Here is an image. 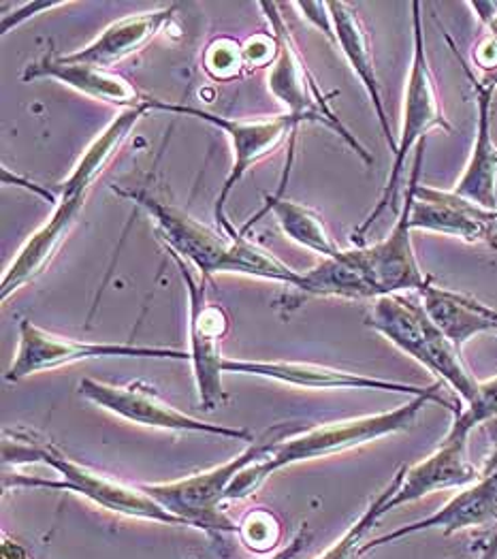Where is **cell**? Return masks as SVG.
Segmentation results:
<instances>
[{
	"instance_id": "ba28073f",
	"label": "cell",
	"mask_w": 497,
	"mask_h": 559,
	"mask_svg": "<svg viewBox=\"0 0 497 559\" xmlns=\"http://www.w3.org/2000/svg\"><path fill=\"white\" fill-rule=\"evenodd\" d=\"M169 254L178 263L188 290V361L192 366L199 404L205 411H216L228 400L223 384L226 361L223 340L228 333V317L221 304L210 301L208 282L194 278L176 252Z\"/></svg>"
},
{
	"instance_id": "52a82bcc",
	"label": "cell",
	"mask_w": 497,
	"mask_h": 559,
	"mask_svg": "<svg viewBox=\"0 0 497 559\" xmlns=\"http://www.w3.org/2000/svg\"><path fill=\"white\" fill-rule=\"evenodd\" d=\"M261 9L265 11V17L270 20L273 28V37L277 41V56L273 60L272 71L268 78L270 91L273 96L284 105V114L291 118L299 120L301 124L306 122H318L335 131L342 140L346 141L367 165L374 163L369 152L362 145L344 124L342 120L333 114L327 96L320 93L315 75L308 71L306 62L301 60L297 46L288 33V26L277 13L275 2H261Z\"/></svg>"
},
{
	"instance_id": "484cf974",
	"label": "cell",
	"mask_w": 497,
	"mask_h": 559,
	"mask_svg": "<svg viewBox=\"0 0 497 559\" xmlns=\"http://www.w3.org/2000/svg\"><path fill=\"white\" fill-rule=\"evenodd\" d=\"M487 423H497V376L481 382L476 397L468 406H461L457 415H452L449 433L470 438L476 427Z\"/></svg>"
},
{
	"instance_id": "f546056e",
	"label": "cell",
	"mask_w": 497,
	"mask_h": 559,
	"mask_svg": "<svg viewBox=\"0 0 497 559\" xmlns=\"http://www.w3.org/2000/svg\"><path fill=\"white\" fill-rule=\"evenodd\" d=\"M60 4H62V2H33V4H22L15 13H4V15H2V26H0V31H2V35H7L11 28H15V26H20L24 20L33 17L37 9H39V11H46V9H51V7H60Z\"/></svg>"
},
{
	"instance_id": "5b68a950",
	"label": "cell",
	"mask_w": 497,
	"mask_h": 559,
	"mask_svg": "<svg viewBox=\"0 0 497 559\" xmlns=\"http://www.w3.org/2000/svg\"><path fill=\"white\" fill-rule=\"evenodd\" d=\"M284 431H288L286 425H277L270 438L250 444L244 453H239L223 466L212 467L174 483L143 485L141 489L154 502H158L165 511L180 516L188 527L203 530L212 536L237 534V523H233L221 511V504L225 502L226 489L244 467L265 457L280 442L277 436H282Z\"/></svg>"
},
{
	"instance_id": "d4e9b609",
	"label": "cell",
	"mask_w": 497,
	"mask_h": 559,
	"mask_svg": "<svg viewBox=\"0 0 497 559\" xmlns=\"http://www.w3.org/2000/svg\"><path fill=\"white\" fill-rule=\"evenodd\" d=\"M237 536L244 547L259 556H270L282 538V525L268 509H255L237 523Z\"/></svg>"
},
{
	"instance_id": "ffe728a7",
	"label": "cell",
	"mask_w": 497,
	"mask_h": 559,
	"mask_svg": "<svg viewBox=\"0 0 497 559\" xmlns=\"http://www.w3.org/2000/svg\"><path fill=\"white\" fill-rule=\"evenodd\" d=\"M418 295L431 323L451 340L457 350L481 333L497 335L496 308L478 301L476 297L438 286L434 278H429Z\"/></svg>"
},
{
	"instance_id": "cb8c5ba5",
	"label": "cell",
	"mask_w": 497,
	"mask_h": 559,
	"mask_svg": "<svg viewBox=\"0 0 497 559\" xmlns=\"http://www.w3.org/2000/svg\"><path fill=\"white\" fill-rule=\"evenodd\" d=\"M406 476V466L400 467L389 485L369 502V507L363 511L362 516L346 530V534L335 540L324 554H320L317 559H362V547L365 545V536L371 532V527L387 514V504L389 500L398 493L402 487V480Z\"/></svg>"
},
{
	"instance_id": "ac0fdd59",
	"label": "cell",
	"mask_w": 497,
	"mask_h": 559,
	"mask_svg": "<svg viewBox=\"0 0 497 559\" xmlns=\"http://www.w3.org/2000/svg\"><path fill=\"white\" fill-rule=\"evenodd\" d=\"M176 13V4L137 13L109 24L92 44L73 53H60L67 62L91 64L98 69H107L133 56L141 47L147 46L171 20Z\"/></svg>"
},
{
	"instance_id": "e0dca14e",
	"label": "cell",
	"mask_w": 497,
	"mask_h": 559,
	"mask_svg": "<svg viewBox=\"0 0 497 559\" xmlns=\"http://www.w3.org/2000/svg\"><path fill=\"white\" fill-rule=\"evenodd\" d=\"M468 440L465 436L447 433L440 447L416 466L406 467V476L398 493L389 500L387 513L412 504L429 493L445 489H463L472 485L481 469L474 466L468 457Z\"/></svg>"
},
{
	"instance_id": "9a60e30c",
	"label": "cell",
	"mask_w": 497,
	"mask_h": 559,
	"mask_svg": "<svg viewBox=\"0 0 497 559\" xmlns=\"http://www.w3.org/2000/svg\"><path fill=\"white\" fill-rule=\"evenodd\" d=\"M412 231L451 235L468 243H487L497 248V210L483 207L452 190L416 185L412 212Z\"/></svg>"
},
{
	"instance_id": "3957f363",
	"label": "cell",
	"mask_w": 497,
	"mask_h": 559,
	"mask_svg": "<svg viewBox=\"0 0 497 559\" xmlns=\"http://www.w3.org/2000/svg\"><path fill=\"white\" fill-rule=\"evenodd\" d=\"M2 457H4V464H46L58 474V478L11 474V476L2 478L4 489L33 487V489H51V491H71V493H78V496L91 500L92 504H96L109 513L188 527L180 516L165 511L141 487L135 489L131 485L107 478L91 467L75 464L73 460L62 455L49 442H28V440L9 442V440H4Z\"/></svg>"
},
{
	"instance_id": "8992f818",
	"label": "cell",
	"mask_w": 497,
	"mask_h": 559,
	"mask_svg": "<svg viewBox=\"0 0 497 559\" xmlns=\"http://www.w3.org/2000/svg\"><path fill=\"white\" fill-rule=\"evenodd\" d=\"M145 107L152 111H167V114H178V116H190V118H199L216 129H221L226 135V140L230 141L233 147V167L226 176L225 187L221 190L218 199H216V207H214V218L218 223V227L228 235L230 239L241 237L239 231H235V227L228 223L226 218V201L228 194L233 192V188L237 187L244 176L263 158H268L273 154L284 140L295 133L301 122L291 118L288 114H280L273 118H263V120H230L216 116L212 111L199 109V107H190V105H174V103H165L158 98H150L145 96Z\"/></svg>"
},
{
	"instance_id": "f1b7e54d",
	"label": "cell",
	"mask_w": 497,
	"mask_h": 559,
	"mask_svg": "<svg viewBox=\"0 0 497 559\" xmlns=\"http://www.w3.org/2000/svg\"><path fill=\"white\" fill-rule=\"evenodd\" d=\"M293 7L299 9L306 20H310L317 28L322 31V35L327 39H331L335 44V33H333V24H331L329 2H293Z\"/></svg>"
},
{
	"instance_id": "44dd1931",
	"label": "cell",
	"mask_w": 497,
	"mask_h": 559,
	"mask_svg": "<svg viewBox=\"0 0 497 559\" xmlns=\"http://www.w3.org/2000/svg\"><path fill=\"white\" fill-rule=\"evenodd\" d=\"M329 13H331L333 33H335V44L340 46L342 53L348 60V64L353 67L355 75L359 78L365 93L374 105V111H376V118H378L380 129L384 133V140L389 143L391 152L395 154L398 140L393 138V131H391V124H389V116H387L384 100H382V93H380V82H378V75H376V67H374L369 37L363 28L362 20L357 17V11L346 2H329Z\"/></svg>"
},
{
	"instance_id": "83f0119b",
	"label": "cell",
	"mask_w": 497,
	"mask_h": 559,
	"mask_svg": "<svg viewBox=\"0 0 497 559\" xmlns=\"http://www.w3.org/2000/svg\"><path fill=\"white\" fill-rule=\"evenodd\" d=\"M241 51H244L246 67H265V64H273L277 56V41L270 35H255L246 46L241 47Z\"/></svg>"
},
{
	"instance_id": "9c48e42d",
	"label": "cell",
	"mask_w": 497,
	"mask_h": 559,
	"mask_svg": "<svg viewBox=\"0 0 497 559\" xmlns=\"http://www.w3.org/2000/svg\"><path fill=\"white\" fill-rule=\"evenodd\" d=\"M169 359L188 361V350L165 346L137 344H92L82 340L62 337L24 319L20 323V344L11 368L4 373L7 382H20L33 373L49 372L62 366L92 361V359Z\"/></svg>"
},
{
	"instance_id": "1f68e13d",
	"label": "cell",
	"mask_w": 497,
	"mask_h": 559,
	"mask_svg": "<svg viewBox=\"0 0 497 559\" xmlns=\"http://www.w3.org/2000/svg\"><path fill=\"white\" fill-rule=\"evenodd\" d=\"M308 543H310V532H308V527H304L295 534V538L286 547L273 551L272 556H268L265 559H295L306 549Z\"/></svg>"
},
{
	"instance_id": "7a4b0ae2",
	"label": "cell",
	"mask_w": 497,
	"mask_h": 559,
	"mask_svg": "<svg viewBox=\"0 0 497 559\" xmlns=\"http://www.w3.org/2000/svg\"><path fill=\"white\" fill-rule=\"evenodd\" d=\"M431 402L438 404V400L429 395L410 397V402L404 406L389 413L327 423L310 431H304L299 436H293L288 440H280L265 457L244 467L233 478V483L226 489L225 502H241L250 498L272 476L273 472L282 467L338 455L363 444L376 442L380 438L407 431Z\"/></svg>"
},
{
	"instance_id": "d6986e66",
	"label": "cell",
	"mask_w": 497,
	"mask_h": 559,
	"mask_svg": "<svg viewBox=\"0 0 497 559\" xmlns=\"http://www.w3.org/2000/svg\"><path fill=\"white\" fill-rule=\"evenodd\" d=\"M37 80H56L78 93L105 100V103L125 105L127 109L139 107L143 103V96L122 75L107 69L91 67V64L67 62L62 60L60 53H47L42 60L24 69L22 82H37Z\"/></svg>"
},
{
	"instance_id": "30bf717a",
	"label": "cell",
	"mask_w": 497,
	"mask_h": 559,
	"mask_svg": "<svg viewBox=\"0 0 497 559\" xmlns=\"http://www.w3.org/2000/svg\"><path fill=\"white\" fill-rule=\"evenodd\" d=\"M80 395L86 397L92 404H96L98 408L143 427L180 431V433H208L218 438L241 440V442H255V436L248 429L205 423L190 415H184L178 408L167 404L156 393V389H152L141 380L118 386V384H107V382L84 378L80 382Z\"/></svg>"
},
{
	"instance_id": "d6a6232c",
	"label": "cell",
	"mask_w": 497,
	"mask_h": 559,
	"mask_svg": "<svg viewBox=\"0 0 497 559\" xmlns=\"http://www.w3.org/2000/svg\"><path fill=\"white\" fill-rule=\"evenodd\" d=\"M476 75H478V80L485 82L487 86L497 88V62H494V64L487 67V69H483V71H476Z\"/></svg>"
},
{
	"instance_id": "6da1fadb",
	"label": "cell",
	"mask_w": 497,
	"mask_h": 559,
	"mask_svg": "<svg viewBox=\"0 0 497 559\" xmlns=\"http://www.w3.org/2000/svg\"><path fill=\"white\" fill-rule=\"evenodd\" d=\"M145 98L139 107L125 109L116 120H111L103 133L92 141L86 147L84 156L78 160L69 178L60 185V194L56 197L51 216L47 218L46 225L31 235V239L20 248L17 257L11 261L2 276V290L0 297L7 301L15 290H20L24 284L33 282L37 276L46 272L47 265L60 250L62 241L71 229L75 227L80 212L84 210L88 194L105 171L111 156L120 150L125 140L133 133L137 122L147 114Z\"/></svg>"
},
{
	"instance_id": "603a6c76",
	"label": "cell",
	"mask_w": 497,
	"mask_h": 559,
	"mask_svg": "<svg viewBox=\"0 0 497 559\" xmlns=\"http://www.w3.org/2000/svg\"><path fill=\"white\" fill-rule=\"evenodd\" d=\"M265 201L268 210H272L280 229L288 235V239H293L306 250L317 252L322 259H331L342 252V248L333 241V237L327 231L322 218L315 210L273 194H268Z\"/></svg>"
},
{
	"instance_id": "8fae6325",
	"label": "cell",
	"mask_w": 497,
	"mask_h": 559,
	"mask_svg": "<svg viewBox=\"0 0 497 559\" xmlns=\"http://www.w3.org/2000/svg\"><path fill=\"white\" fill-rule=\"evenodd\" d=\"M114 190L137 205H141L156 223L158 235L165 239L167 250L176 252L184 261L192 263L201 274V280L210 282L214 274H233L237 259V239L228 235L216 234L205 225L190 218L186 212H180L141 190ZM244 237V235H241Z\"/></svg>"
},
{
	"instance_id": "2e32d148",
	"label": "cell",
	"mask_w": 497,
	"mask_h": 559,
	"mask_svg": "<svg viewBox=\"0 0 497 559\" xmlns=\"http://www.w3.org/2000/svg\"><path fill=\"white\" fill-rule=\"evenodd\" d=\"M447 41L451 44L454 56L459 58L476 98V140L472 145V154L465 165V171L452 188V192L483 207L497 210V145L492 138V105H494L496 88L478 80L476 71H472V67L459 56L449 35H447Z\"/></svg>"
},
{
	"instance_id": "7c38bea8",
	"label": "cell",
	"mask_w": 497,
	"mask_h": 559,
	"mask_svg": "<svg viewBox=\"0 0 497 559\" xmlns=\"http://www.w3.org/2000/svg\"><path fill=\"white\" fill-rule=\"evenodd\" d=\"M423 154H425V141L416 147L404 205L400 210L398 223L391 229V234L374 246H357L363 267L371 280L378 297L404 295L410 290L421 293L431 278V276H425L418 265V259H416V252L412 246V225H410V212H412L414 190H416L418 178H421Z\"/></svg>"
},
{
	"instance_id": "5bb4252c",
	"label": "cell",
	"mask_w": 497,
	"mask_h": 559,
	"mask_svg": "<svg viewBox=\"0 0 497 559\" xmlns=\"http://www.w3.org/2000/svg\"><path fill=\"white\" fill-rule=\"evenodd\" d=\"M489 527H497V436L494 449L485 460V466L472 485L463 487L461 493H457L440 511L365 543L362 547V558L378 547L393 545L402 538L429 530H438L445 536H452L463 530Z\"/></svg>"
},
{
	"instance_id": "7402d4cb",
	"label": "cell",
	"mask_w": 497,
	"mask_h": 559,
	"mask_svg": "<svg viewBox=\"0 0 497 559\" xmlns=\"http://www.w3.org/2000/svg\"><path fill=\"white\" fill-rule=\"evenodd\" d=\"M299 293L312 297L342 299H378V293L363 267L359 248L342 250L338 257L322 259L312 270L304 272Z\"/></svg>"
},
{
	"instance_id": "4dcf8cb0",
	"label": "cell",
	"mask_w": 497,
	"mask_h": 559,
	"mask_svg": "<svg viewBox=\"0 0 497 559\" xmlns=\"http://www.w3.org/2000/svg\"><path fill=\"white\" fill-rule=\"evenodd\" d=\"M468 7L485 24V28L489 31V37L497 41V2H470Z\"/></svg>"
},
{
	"instance_id": "277c9868",
	"label": "cell",
	"mask_w": 497,
	"mask_h": 559,
	"mask_svg": "<svg viewBox=\"0 0 497 559\" xmlns=\"http://www.w3.org/2000/svg\"><path fill=\"white\" fill-rule=\"evenodd\" d=\"M412 33H414V47H412V62L407 75L406 94H404V118H402V133L398 140V150L393 154V167L382 188V194L376 207L362 223V227L353 234V239L362 241L367 229L398 203L400 182L406 169L407 154L418 147L431 129H442L452 133V124L442 111L440 98L436 93V80L429 69V60L425 53V37H423V20H421V2H412Z\"/></svg>"
},
{
	"instance_id": "4fadbf2b",
	"label": "cell",
	"mask_w": 497,
	"mask_h": 559,
	"mask_svg": "<svg viewBox=\"0 0 497 559\" xmlns=\"http://www.w3.org/2000/svg\"><path fill=\"white\" fill-rule=\"evenodd\" d=\"M225 373H246L270 378L282 384L301 386V389H357V391H387V393H402L410 397L429 395L436 397L440 406L449 408L452 415L461 411L459 404H452L449 397L442 395V384L434 382L429 386L406 384L395 380L371 378L365 373L344 372L318 364H299V361H241V359H226Z\"/></svg>"
},
{
	"instance_id": "4316f807",
	"label": "cell",
	"mask_w": 497,
	"mask_h": 559,
	"mask_svg": "<svg viewBox=\"0 0 497 559\" xmlns=\"http://www.w3.org/2000/svg\"><path fill=\"white\" fill-rule=\"evenodd\" d=\"M203 64L205 71L218 82H228L237 78L241 73V67H246L241 46L228 37H221L208 46Z\"/></svg>"
}]
</instances>
